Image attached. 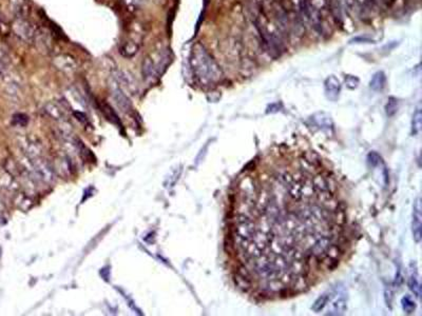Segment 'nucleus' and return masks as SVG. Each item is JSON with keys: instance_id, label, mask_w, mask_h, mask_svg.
I'll use <instances>...</instances> for the list:
<instances>
[{"instance_id": "nucleus-6", "label": "nucleus", "mask_w": 422, "mask_h": 316, "mask_svg": "<svg viewBox=\"0 0 422 316\" xmlns=\"http://www.w3.org/2000/svg\"><path fill=\"white\" fill-rule=\"evenodd\" d=\"M422 216H421V203L418 198L414 205L413 210V221H412V229H413V235L416 243H419L421 240V229H422Z\"/></svg>"}, {"instance_id": "nucleus-7", "label": "nucleus", "mask_w": 422, "mask_h": 316, "mask_svg": "<svg viewBox=\"0 0 422 316\" xmlns=\"http://www.w3.org/2000/svg\"><path fill=\"white\" fill-rule=\"evenodd\" d=\"M331 304L327 311V315H341L343 314L346 309H348V304H346V295L344 292H340L339 295L330 300Z\"/></svg>"}, {"instance_id": "nucleus-1", "label": "nucleus", "mask_w": 422, "mask_h": 316, "mask_svg": "<svg viewBox=\"0 0 422 316\" xmlns=\"http://www.w3.org/2000/svg\"><path fill=\"white\" fill-rule=\"evenodd\" d=\"M190 67L194 77L204 85L215 84L223 78V72L201 43H195L190 52Z\"/></svg>"}, {"instance_id": "nucleus-9", "label": "nucleus", "mask_w": 422, "mask_h": 316, "mask_svg": "<svg viewBox=\"0 0 422 316\" xmlns=\"http://www.w3.org/2000/svg\"><path fill=\"white\" fill-rule=\"evenodd\" d=\"M172 59H173V54L168 49H165L159 53L157 63H154L157 75L164 74V72L167 70L169 65L172 63Z\"/></svg>"}, {"instance_id": "nucleus-11", "label": "nucleus", "mask_w": 422, "mask_h": 316, "mask_svg": "<svg viewBox=\"0 0 422 316\" xmlns=\"http://www.w3.org/2000/svg\"><path fill=\"white\" fill-rule=\"evenodd\" d=\"M409 287L411 291L417 296H420V284L418 279V273H417V267L415 263H412L410 265V276H409Z\"/></svg>"}, {"instance_id": "nucleus-13", "label": "nucleus", "mask_w": 422, "mask_h": 316, "mask_svg": "<svg viewBox=\"0 0 422 316\" xmlns=\"http://www.w3.org/2000/svg\"><path fill=\"white\" fill-rule=\"evenodd\" d=\"M139 52V44L132 40H127L123 42L119 48V53L125 58H131Z\"/></svg>"}, {"instance_id": "nucleus-22", "label": "nucleus", "mask_w": 422, "mask_h": 316, "mask_svg": "<svg viewBox=\"0 0 422 316\" xmlns=\"http://www.w3.org/2000/svg\"><path fill=\"white\" fill-rule=\"evenodd\" d=\"M381 2H382V4L384 6H386L387 8H389V7H391V6H393L395 4L396 0H381Z\"/></svg>"}, {"instance_id": "nucleus-19", "label": "nucleus", "mask_w": 422, "mask_h": 316, "mask_svg": "<svg viewBox=\"0 0 422 316\" xmlns=\"http://www.w3.org/2000/svg\"><path fill=\"white\" fill-rule=\"evenodd\" d=\"M386 114L388 116H393L398 110V100L394 97H390L386 104Z\"/></svg>"}, {"instance_id": "nucleus-15", "label": "nucleus", "mask_w": 422, "mask_h": 316, "mask_svg": "<svg viewBox=\"0 0 422 316\" xmlns=\"http://www.w3.org/2000/svg\"><path fill=\"white\" fill-rule=\"evenodd\" d=\"M354 4L362 13H368L374 9L375 0H354Z\"/></svg>"}, {"instance_id": "nucleus-14", "label": "nucleus", "mask_w": 422, "mask_h": 316, "mask_svg": "<svg viewBox=\"0 0 422 316\" xmlns=\"http://www.w3.org/2000/svg\"><path fill=\"white\" fill-rule=\"evenodd\" d=\"M386 84V76L384 72L380 71V72H377L374 76L371 79L370 82V87L374 90V91H382V90L385 88Z\"/></svg>"}, {"instance_id": "nucleus-3", "label": "nucleus", "mask_w": 422, "mask_h": 316, "mask_svg": "<svg viewBox=\"0 0 422 316\" xmlns=\"http://www.w3.org/2000/svg\"><path fill=\"white\" fill-rule=\"evenodd\" d=\"M14 32L25 41H33L36 35L33 25L23 17H18L13 24Z\"/></svg>"}, {"instance_id": "nucleus-20", "label": "nucleus", "mask_w": 422, "mask_h": 316, "mask_svg": "<svg viewBox=\"0 0 422 316\" xmlns=\"http://www.w3.org/2000/svg\"><path fill=\"white\" fill-rule=\"evenodd\" d=\"M359 82H360L359 81V78L356 77V76H353V75H348V76L345 77L346 87H348L351 90L356 89L359 85Z\"/></svg>"}, {"instance_id": "nucleus-18", "label": "nucleus", "mask_w": 422, "mask_h": 316, "mask_svg": "<svg viewBox=\"0 0 422 316\" xmlns=\"http://www.w3.org/2000/svg\"><path fill=\"white\" fill-rule=\"evenodd\" d=\"M101 109H102V111L104 112L106 116L108 117V119H109V120H111L112 123L117 124V125H119V126H120V122H119V119H118L117 115L114 113L113 109L110 107V105H108V104H104Z\"/></svg>"}, {"instance_id": "nucleus-17", "label": "nucleus", "mask_w": 422, "mask_h": 316, "mask_svg": "<svg viewBox=\"0 0 422 316\" xmlns=\"http://www.w3.org/2000/svg\"><path fill=\"white\" fill-rule=\"evenodd\" d=\"M421 109L420 107H418L413 115V122H412V128H413V133L417 134L419 133L420 129H421Z\"/></svg>"}, {"instance_id": "nucleus-16", "label": "nucleus", "mask_w": 422, "mask_h": 316, "mask_svg": "<svg viewBox=\"0 0 422 316\" xmlns=\"http://www.w3.org/2000/svg\"><path fill=\"white\" fill-rule=\"evenodd\" d=\"M401 304H402V309H403V311H404L405 313H408V314H412V313L415 311V309H416V304H415V302H414V300L412 299V297H411V296H409V295H406V296H404V297L402 298V300H401Z\"/></svg>"}, {"instance_id": "nucleus-4", "label": "nucleus", "mask_w": 422, "mask_h": 316, "mask_svg": "<svg viewBox=\"0 0 422 316\" xmlns=\"http://www.w3.org/2000/svg\"><path fill=\"white\" fill-rule=\"evenodd\" d=\"M324 91L327 99L330 101H336L338 99L341 92V82L335 75H331L325 79Z\"/></svg>"}, {"instance_id": "nucleus-12", "label": "nucleus", "mask_w": 422, "mask_h": 316, "mask_svg": "<svg viewBox=\"0 0 422 316\" xmlns=\"http://www.w3.org/2000/svg\"><path fill=\"white\" fill-rule=\"evenodd\" d=\"M334 296H335V291H328V292L323 293L318 299L315 300L311 309L315 313H319L328 305V303H330V300L334 298Z\"/></svg>"}, {"instance_id": "nucleus-2", "label": "nucleus", "mask_w": 422, "mask_h": 316, "mask_svg": "<svg viewBox=\"0 0 422 316\" xmlns=\"http://www.w3.org/2000/svg\"><path fill=\"white\" fill-rule=\"evenodd\" d=\"M255 26L258 28V32L261 36L266 51L274 57L280 56L281 52L284 49L283 41L280 35L268 26L267 21H264L261 18L255 20Z\"/></svg>"}, {"instance_id": "nucleus-5", "label": "nucleus", "mask_w": 422, "mask_h": 316, "mask_svg": "<svg viewBox=\"0 0 422 316\" xmlns=\"http://www.w3.org/2000/svg\"><path fill=\"white\" fill-rule=\"evenodd\" d=\"M53 65L56 69L65 73H71L76 70V63L72 56L68 54H59L53 58Z\"/></svg>"}, {"instance_id": "nucleus-8", "label": "nucleus", "mask_w": 422, "mask_h": 316, "mask_svg": "<svg viewBox=\"0 0 422 316\" xmlns=\"http://www.w3.org/2000/svg\"><path fill=\"white\" fill-rule=\"evenodd\" d=\"M112 96L114 100L116 101L118 107L120 109H123V111L128 112L131 110L132 104L130 102V99L126 96L125 93H123L122 89L117 85L116 82H114V84L112 85Z\"/></svg>"}, {"instance_id": "nucleus-23", "label": "nucleus", "mask_w": 422, "mask_h": 316, "mask_svg": "<svg viewBox=\"0 0 422 316\" xmlns=\"http://www.w3.org/2000/svg\"><path fill=\"white\" fill-rule=\"evenodd\" d=\"M0 72H2V66H0Z\"/></svg>"}, {"instance_id": "nucleus-21", "label": "nucleus", "mask_w": 422, "mask_h": 316, "mask_svg": "<svg viewBox=\"0 0 422 316\" xmlns=\"http://www.w3.org/2000/svg\"><path fill=\"white\" fill-rule=\"evenodd\" d=\"M14 123L15 124H18L20 126H25L28 123V117L24 114H16L14 117Z\"/></svg>"}, {"instance_id": "nucleus-10", "label": "nucleus", "mask_w": 422, "mask_h": 316, "mask_svg": "<svg viewBox=\"0 0 422 316\" xmlns=\"http://www.w3.org/2000/svg\"><path fill=\"white\" fill-rule=\"evenodd\" d=\"M142 74H143L144 79L147 81L155 79L159 76L154 62L151 57L147 56L144 58L143 64H142Z\"/></svg>"}]
</instances>
